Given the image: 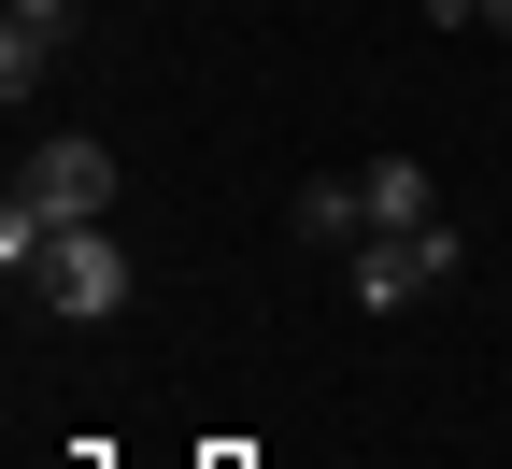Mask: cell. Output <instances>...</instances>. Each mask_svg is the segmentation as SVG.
I'll use <instances>...</instances> for the list:
<instances>
[{"instance_id": "cell-8", "label": "cell", "mask_w": 512, "mask_h": 469, "mask_svg": "<svg viewBox=\"0 0 512 469\" xmlns=\"http://www.w3.org/2000/svg\"><path fill=\"white\" fill-rule=\"evenodd\" d=\"M484 29H498V43H512V0H484Z\"/></svg>"}, {"instance_id": "cell-3", "label": "cell", "mask_w": 512, "mask_h": 469, "mask_svg": "<svg viewBox=\"0 0 512 469\" xmlns=\"http://www.w3.org/2000/svg\"><path fill=\"white\" fill-rule=\"evenodd\" d=\"M456 256H470V242L427 214V228H370L342 271H356V299H370V313H399V299H441V285H456Z\"/></svg>"}, {"instance_id": "cell-6", "label": "cell", "mask_w": 512, "mask_h": 469, "mask_svg": "<svg viewBox=\"0 0 512 469\" xmlns=\"http://www.w3.org/2000/svg\"><path fill=\"white\" fill-rule=\"evenodd\" d=\"M299 242H313V256H356V242H370V199H356V171L299 185Z\"/></svg>"}, {"instance_id": "cell-2", "label": "cell", "mask_w": 512, "mask_h": 469, "mask_svg": "<svg viewBox=\"0 0 512 469\" xmlns=\"http://www.w3.org/2000/svg\"><path fill=\"white\" fill-rule=\"evenodd\" d=\"M128 285H143V271H128V242H114V228H57V242H43V271H29V299H43V313H72V327L128 313Z\"/></svg>"}, {"instance_id": "cell-4", "label": "cell", "mask_w": 512, "mask_h": 469, "mask_svg": "<svg viewBox=\"0 0 512 469\" xmlns=\"http://www.w3.org/2000/svg\"><path fill=\"white\" fill-rule=\"evenodd\" d=\"M57 43H72V0H0V100H15V114L57 72Z\"/></svg>"}, {"instance_id": "cell-1", "label": "cell", "mask_w": 512, "mask_h": 469, "mask_svg": "<svg viewBox=\"0 0 512 469\" xmlns=\"http://www.w3.org/2000/svg\"><path fill=\"white\" fill-rule=\"evenodd\" d=\"M15 228H100L114 214V143H86V128H43V143L15 157V199H0Z\"/></svg>"}, {"instance_id": "cell-5", "label": "cell", "mask_w": 512, "mask_h": 469, "mask_svg": "<svg viewBox=\"0 0 512 469\" xmlns=\"http://www.w3.org/2000/svg\"><path fill=\"white\" fill-rule=\"evenodd\" d=\"M356 199H370V228H427V214H441L427 157H370V171H356Z\"/></svg>"}, {"instance_id": "cell-7", "label": "cell", "mask_w": 512, "mask_h": 469, "mask_svg": "<svg viewBox=\"0 0 512 469\" xmlns=\"http://www.w3.org/2000/svg\"><path fill=\"white\" fill-rule=\"evenodd\" d=\"M427 29H484V0H427Z\"/></svg>"}]
</instances>
